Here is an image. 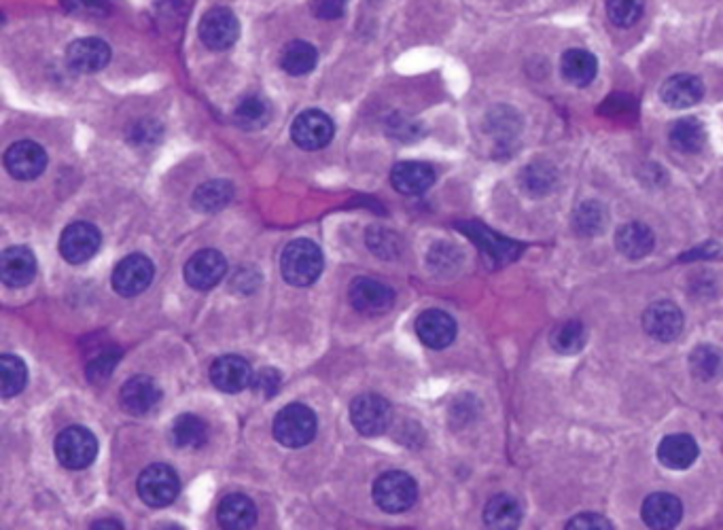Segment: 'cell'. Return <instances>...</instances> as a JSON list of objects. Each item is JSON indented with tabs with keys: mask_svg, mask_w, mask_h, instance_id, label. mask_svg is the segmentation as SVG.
Returning <instances> with one entry per match:
<instances>
[{
	"mask_svg": "<svg viewBox=\"0 0 723 530\" xmlns=\"http://www.w3.org/2000/svg\"><path fill=\"white\" fill-rule=\"evenodd\" d=\"M323 251L312 240L291 242L280 257V270L293 287H310L323 272Z\"/></svg>",
	"mask_w": 723,
	"mask_h": 530,
	"instance_id": "1",
	"label": "cell"
},
{
	"mask_svg": "<svg viewBox=\"0 0 723 530\" xmlns=\"http://www.w3.org/2000/svg\"><path fill=\"white\" fill-rule=\"evenodd\" d=\"M316 435V416L302 403L282 408L274 420V437L285 448H304Z\"/></svg>",
	"mask_w": 723,
	"mask_h": 530,
	"instance_id": "2",
	"label": "cell"
},
{
	"mask_svg": "<svg viewBox=\"0 0 723 530\" xmlns=\"http://www.w3.org/2000/svg\"><path fill=\"white\" fill-rule=\"evenodd\" d=\"M56 456L66 469H87L98 456V439L90 429L68 427L56 437Z\"/></svg>",
	"mask_w": 723,
	"mask_h": 530,
	"instance_id": "3",
	"label": "cell"
},
{
	"mask_svg": "<svg viewBox=\"0 0 723 530\" xmlns=\"http://www.w3.org/2000/svg\"><path fill=\"white\" fill-rule=\"evenodd\" d=\"M418 499V486L414 477L403 471H389L380 475L374 484V501L389 514L408 511Z\"/></svg>",
	"mask_w": 723,
	"mask_h": 530,
	"instance_id": "4",
	"label": "cell"
},
{
	"mask_svg": "<svg viewBox=\"0 0 723 530\" xmlns=\"http://www.w3.org/2000/svg\"><path fill=\"white\" fill-rule=\"evenodd\" d=\"M181 492V480L168 465H151L138 477V494L149 507H168Z\"/></svg>",
	"mask_w": 723,
	"mask_h": 530,
	"instance_id": "5",
	"label": "cell"
},
{
	"mask_svg": "<svg viewBox=\"0 0 723 530\" xmlns=\"http://www.w3.org/2000/svg\"><path fill=\"white\" fill-rule=\"evenodd\" d=\"M391 403L380 395H361L350 403V420L365 437H378L382 435L391 424Z\"/></svg>",
	"mask_w": 723,
	"mask_h": 530,
	"instance_id": "6",
	"label": "cell"
},
{
	"mask_svg": "<svg viewBox=\"0 0 723 530\" xmlns=\"http://www.w3.org/2000/svg\"><path fill=\"white\" fill-rule=\"evenodd\" d=\"M240 37L238 17L227 7H213L200 20V39L213 51H225Z\"/></svg>",
	"mask_w": 723,
	"mask_h": 530,
	"instance_id": "7",
	"label": "cell"
},
{
	"mask_svg": "<svg viewBox=\"0 0 723 530\" xmlns=\"http://www.w3.org/2000/svg\"><path fill=\"white\" fill-rule=\"evenodd\" d=\"M333 132H335V128H333L331 117L316 109L299 113L291 128L293 143L304 151H319V149L327 147L331 143Z\"/></svg>",
	"mask_w": 723,
	"mask_h": 530,
	"instance_id": "8",
	"label": "cell"
},
{
	"mask_svg": "<svg viewBox=\"0 0 723 530\" xmlns=\"http://www.w3.org/2000/svg\"><path fill=\"white\" fill-rule=\"evenodd\" d=\"M348 299L357 312L365 316H382L393 308L395 293L376 278H359L350 285Z\"/></svg>",
	"mask_w": 723,
	"mask_h": 530,
	"instance_id": "9",
	"label": "cell"
},
{
	"mask_svg": "<svg viewBox=\"0 0 723 530\" xmlns=\"http://www.w3.org/2000/svg\"><path fill=\"white\" fill-rule=\"evenodd\" d=\"M102 244V236L98 232V227L92 223H73L68 225L62 238H60V255L73 265L90 261L98 251Z\"/></svg>",
	"mask_w": 723,
	"mask_h": 530,
	"instance_id": "10",
	"label": "cell"
},
{
	"mask_svg": "<svg viewBox=\"0 0 723 530\" xmlns=\"http://www.w3.org/2000/svg\"><path fill=\"white\" fill-rule=\"evenodd\" d=\"M155 268L149 257L145 255H128L117 263L113 272V289L123 297H134L140 295L153 282Z\"/></svg>",
	"mask_w": 723,
	"mask_h": 530,
	"instance_id": "11",
	"label": "cell"
},
{
	"mask_svg": "<svg viewBox=\"0 0 723 530\" xmlns=\"http://www.w3.org/2000/svg\"><path fill=\"white\" fill-rule=\"evenodd\" d=\"M111 62V47L102 39L87 37L70 43L66 49V64L79 75H94Z\"/></svg>",
	"mask_w": 723,
	"mask_h": 530,
	"instance_id": "12",
	"label": "cell"
},
{
	"mask_svg": "<svg viewBox=\"0 0 723 530\" xmlns=\"http://www.w3.org/2000/svg\"><path fill=\"white\" fill-rule=\"evenodd\" d=\"M5 166L17 181H32L47 168V153L34 140H20L7 149Z\"/></svg>",
	"mask_w": 723,
	"mask_h": 530,
	"instance_id": "13",
	"label": "cell"
},
{
	"mask_svg": "<svg viewBox=\"0 0 723 530\" xmlns=\"http://www.w3.org/2000/svg\"><path fill=\"white\" fill-rule=\"evenodd\" d=\"M643 329L651 340L673 342L683 331V312L673 302H656L643 312Z\"/></svg>",
	"mask_w": 723,
	"mask_h": 530,
	"instance_id": "14",
	"label": "cell"
},
{
	"mask_svg": "<svg viewBox=\"0 0 723 530\" xmlns=\"http://www.w3.org/2000/svg\"><path fill=\"white\" fill-rule=\"evenodd\" d=\"M225 272H227L225 257L219 251L206 249V251H198L187 261L185 280H187V285L193 289L208 291L219 285V282L225 278Z\"/></svg>",
	"mask_w": 723,
	"mask_h": 530,
	"instance_id": "15",
	"label": "cell"
},
{
	"mask_svg": "<svg viewBox=\"0 0 723 530\" xmlns=\"http://www.w3.org/2000/svg\"><path fill=\"white\" fill-rule=\"evenodd\" d=\"M119 401L128 414L145 416L162 401V388L149 376H134L121 386Z\"/></svg>",
	"mask_w": 723,
	"mask_h": 530,
	"instance_id": "16",
	"label": "cell"
},
{
	"mask_svg": "<svg viewBox=\"0 0 723 530\" xmlns=\"http://www.w3.org/2000/svg\"><path fill=\"white\" fill-rule=\"evenodd\" d=\"M456 321L444 310H427L416 318V333L420 342L433 348L444 350L456 338Z\"/></svg>",
	"mask_w": 723,
	"mask_h": 530,
	"instance_id": "17",
	"label": "cell"
},
{
	"mask_svg": "<svg viewBox=\"0 0 723 530\" xmlns=\"http://www.w3.org/2000/svg\"><path fill=\"white\" fill-rule=\"evenodd\" d=\"M210 380L223 393H240L253 382V369L249 361L238 355H225L210 367Z\"/></svg>",
	"mask_w": 723,
	"mask_h": 530,
	"instance_id": "18",
	"label": "cell"
},
{
	"mask_svg": "<svg viewBox=\"0 0 723 530\" xmlns=\"http://www.w3.org/2000/svg\"><path fill=\"white\" fill-rule=\"evenodd\" d=\"M37 276V257L26 246H11L0 255V278L7 287H26Z\"/></svg>",
	"mask_w": 723,
	"mask_h": 530,
	"instance_id": "19",
	"label": "cell"
},
{
	"mask_svg": "<svg viewBox=\"0 0 723 530\" xmlns=\"http://www.w3.org/2000/svg\"><path fill=\"white\" fill-rule=\"evenodd\" d=\"M641 516L649 528H675L683 518V505L675 494L654 492L645 499Z\"/></svg>",
	"mask_w": 723,
	"mask_h": 530,
	"instance_id": "20",
	"label": "cell"
},
{
	"mask_svg": "<svg viewBox=\"0 0 723 530\" xmlns=\"http://www.w3.org/2000/svg\"><path fill=\"white\" fill-rule=\"evenodd\" d=\"M698 454H700V450H698L696 439L687 433L666 435L658 446L660 463L673 471L690 469L696 463Z\"/></svg>",
	"mask_w": 723,
	"mask_h": 530,
	"instance_id": "21",
	"label": "cell"
},
{
	"mask_svg": "<svg viewBox=\"0 0 723 530\" xmlns=\"http://www.w3.org/2000/svg\"><path fill=\"white\" fill-rule=\"evenodd\" d=\"M615 246L626 259L639 261L643 257H647L649 253H654L656 249V236L645 223H626L615 234Z\"/></svg>",
	"mask_w": 723,
	"mask_h": 530,
	"instance_id": "22",
	"label": "cell"
},
{
	"mask_svg": "<svg viewBox=\"0 0 723 530\" xmlns=\"http://www.w3.org/2000/svg\"><path fill=\"white\" fill-rule=\"evenodd\" d=\"M391 183L403 196H420L435 183V170L425 162H401L391 170Z\"/></svg>",
	"mask_w": 723,
	"mask_h": 530,
	"instance_id": "23",
	"label": "cell"
},
{
	"mask_svg": "<svg viewBox=\"0 0 723 530\" xmlns=\"http://www.w3.org/2000/svg\"><path fill=\"white\" fill-rule=\"evenodd\" d=\"M660 96L666 106L670 109H690V106L698 104L704 96V85L694 75H675L670 77L660 90Z\"/></svg>",
	"mask_w": 723,
	"mask_h": 530,
	"instance_id": "24",
	"label": "cell"
},
{
	"mask_svg": "<svg viewBox=\"0 0 723 530\" xmlns=\"http://www.w3.org/2000/svg\"><path fill=\"white\" fill-rule=\"evenodd\" d=\"M219 524L227 530H246L257 522V507L246 494H227L219 503Z\"/></svg>",
	"mask_w": 723,
	"mask_h": 530,
	"instance_id": "25",
	"label": "cell"
},
{
	"mask_svg": "<svg viewBox=\"0 0 723 530\" xmlns=\"http://www.w3.org/2000/svg\"><path fill=\"white\" fill-rule=\"evenodd\" d=\"M560 68L564 81H569L575 87H586L596 79L598 62L586 49H569L564 51Z\"/></svg>",
	"mask_w": 723,
	"mask_h": 530,
	"instance_id": "26",
	"label": "cell"
},
{
	"mask_svg": "<svg viewBox=\"0 0 723 530\" xmlns=\"http://www.w3.org/2000/svg\"><path fill=\"white\" fill-rule=\"evenodd\" d=\"M484 522L490 528H518L522 522V507L511 494H495L484 507Z\"/></svg>",
	"mask_w": 723,
	"mask_h": 530,
	"instance_id": "27",
	"label": "cell"
},
{
	"mask_svg": "<svg viewBox=\"0 0 723 530\" xmlns=\"http://www.w3.org/2000/svg\"><path fill=\"white\" fill-rule=\"evenodd\" d=\"M463 232L469 234L475 242L480 244V249L484 253H488L492 259L499 261V263H507L520 253V246L516 242L497 236L495 232H490V229L484 227V225L469 223V225H463Z\"/></svg>",
	"mask_w": 723,
	"mask_h": 530,
	"instance_id": "28",
	"label": "cell"
},
{
	"mask_svg": "<svg viewBox=\"0 0 723 530\" xmlns=\"http://www.w3.org/2000/svg\"><path fill=\"white\" fill-rule=\"evenodd\" d=\"M670 145L681 153H700L707 145V130H704L702 121L696 117H685L673 123L668 132Z\"/></svg>",
	"mask_w": 723,
	"mask_h": 530,
	"instance_id": "29",
	"label": "cell"
},
{
	"mask_svg": "<svg viewBox=\"0 0 723 530\" xmlns=\"http://www.w3.org/2000/svg\"><path fill=\"white\" fill-rule=\"evenodd\" d=\"M170 437L176 448H202L208 441V424L196 414H181L172 424Z\"/></svg>",
	"mask_w": 723,
	"mask_h": 530,
	"instance_id": "30",
	"label": "cell"
},
{
	"mask_svg": "<svg viewBox=\"0 0 723 530\" xmlns=\"http://www.w3.org/2000/svg\"><path fill=\"white\" fill-rule=\"evenodd\" d=\"M316 62H319V51H316L306 41L289 43L285 49H282V56H280L282 70L289 73L291 77H304V75L312 73Z\"/></svg>",
	"mask_w": 723,
	"mask_h": 530,
	"instance_id": "31",
	"label": "cell"
},
{
	"mask_svg": "<svg viewBox=\"0 0 723 530\" xmlns=\"http://www.w3.org/2000/svg\"><path fill=\"white\" fill-rule=\"evenodd\" d=\"M558 181V174H556V168L548 162H537V164H531L526 166L520 174V185L522 189L528 193V196H548V193L554 189Z\"/></svg>",
	"mask_w": 723,
	"mask_h": 530,
	"instance_id": "32",
	"label": "cell"
},
{
	"mask_svg": "<svg viewBox=\"0 0 723 530\" xmlns=\"http://www.w3.org/2000/svg\"><path fill=\"white\" fill-rule=\"evenodd\" d=\"M586 340H588V331L586 327L581 325L579 321H567L558 325L554 331H552V338H550V344L556 352H560V355H577V352L584 350L586 346Z\"/></svg>",
	"mask_w": 723,
	"mask_h": 530,
	"instance_id": "33",
	"label": "cell"
},
{
	"mask_svg": "<svg viewBox=\"0 0 723 530\" xmlns=\"http://www.w3.org/2000/svg\"><path fill=\"white\" fill-rule=\"evenodd\" d=\"M234 196V187L227 181H208L193 193V206L200 212H217L225 208Z\"/></svg>",
	"mask_w": 723,
	"mask_h": 530,
	"instance_id": "34",
	"label": "cell"
},
{
	"mask_svg": "<svg viewBox=\"0 0 723 530\" xmlns=\"http://www.w3.org/2000/svg\"><path fill=\"white\" fill-rule=\"evenodd\" d=\"M28 380V369L22 359L13 355L0 357V393L5 399H11L24 391Z\"/></svg>",
	"mask_w": 723,
	"mask_h": 530,
	"instance_id": "35",
	"label": "cell"
},
{
	"mask_svg": "<svg viewBox=\"0 0 723 530\" xmlns=\"http://www.w3.org/2000/svg\"><path fill=\"white\" fill-rule=\"evenodd\" d=\"M234 119L242 130H259L270 121V104L259 96H246L238 102Z\"/></svg>",
	"mask_w": 723,
	"mask_h": 530,
	"instance_id": "36",
	"label": "cell"
},
{
	"mask_svg": "<svg viewBox=\"0 0 723 530\" xmlns=\"http://www.w3.org/2000/svg\"><path fill=\"white\" fill-rule=\"evenodd\" d=\"M575 232L579 236H596L607 225V210L601 202H584L573 215Z\"/></svg>",
	"mask_w": 723,
	"mask_h": 530,
	"instance_id": "37",
	"label": "cell"
},
{
	"mask_svg": "<svg viewBox=\"0 0 723 530\" xmlns=\"http://www.w3.org/2000/svg\"><path fill=\"white\" fill-rule=\"evenodd\" d=\"M721 365H723V357L715 346L700 344L692 350L690 369H692L694 378H698L702 382H711L721 371Z\"/></svg>",
	"mask_w": 723,
	"mask_h": 530,
	"instance_id": "38",
	"label": "cell"
},
{
	"mask_svg": "<svg viewBox=\"0 0 723 530\" xmlns=\"http://www.w3.org/2000/svg\"><path fill=\"white\" fill-rule=\"evenodd\" d=\"M645 0H607V15L613 26L630 28L641 20Z\"/></svg>",
	"mask_w": 723,
	"mask_h": 530,
	"instance_id": "39",
	"label": "cell"
},
{
	"mask_svg": "<svg viewBox=\"0 0 723 530\" xmlns=\"http://www.w3.org/2000/svg\"><path fill=\"white\" fill-rule=\"evenodd\" d=\"M280 382H282V378L276 369H261V371H257V374H253L251 388L259 397L270 399L278 393Z\"/></svg>",
	"mask_w": 723,
	"mask_h": 530,
	"instance_id": "40",
	"label": "cell"
},
{
	"mask_svg": "<svg viewBox=\"0 0 723 530\" xmlns=\"http://www.w3.org/2000/svg\"><path fill=\"white\" fill-rule=\"evenodd\" d=\"M117 361H119V352L117 350L102 352V355L96 361H92L90 365H87V376L92 378V382H104L111 376V371L117 365Z\"/></svg>",
	"mask_w": 723,
	"mask_h": 530,
	"instance_id": "41",
	"label": "cell"
},
{
	"mask_svg": "<svg viewBox=\"0 0 723 530\" xmlns=\"http://www.w3.org/2000/svg\"><path fill=\"white\" fill-rule=\"evenodd\" d=\"M348 0H312L310 9L319 20H340L346 11Z\"/></svg>",
	"mask_w": 723,
	"mask_h": 530,
	"instance_id": "42",
	"label": "cell"
},
{
	"mask_svg": "<svg viewBox=\"0 0 723 530\" xmlns=\"http://www.w3.org/2000/svg\"><path fill=\"white\" fill-rule=\"evenodd\" d=\"M567 528H571V530H611L613 524L605 516L588 511V514H579L573 520H569Z\"/></svg>",
	"mask_w": 723,
	"mask_h": 530,
	"instance_id": "43",
	"label": "cell"
},
{
	"mask_svg": "<svg viewBox=\"0 0 723 530\" xmlns=\"http://www.w3.org/2000/svg\"><path fill=\"white\" fill-rule=\"evenodd\" d=\"M94 3H98V0H64V7L68 9V11H83V9H87V7H92Z\"/></svg>",
	"mask_w": 723,
	"mask_h": 530,
	"instance_id": "44",
	"label": "cell"
},
{
	"mask_svg": "<svg viewBox=\"0 0 723 530\" xmlns=\"http://www.w3.org/2000/svg\"><path fill=\"white\" fill-rule=\"evenodd\" d=\"M92 528H123V524L119 520H100Z\"/></svg>",
	"mask_w": 723,
	"mask_h": 530,
	"instance_id": "45",
	"label": "cell"
}]
</instances>
